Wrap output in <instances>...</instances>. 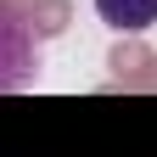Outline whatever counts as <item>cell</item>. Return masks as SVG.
Masks as SVG:
<instances>
[{"label": "cell", "instance_id": "obj_1", "mask_svg": "<svg viewBox=\"0 0 157 157\" xmlns=\"http://www.w3.org/2000/svg\"><path fill=\"white\" fill-rule=\"evenodd\" d=\"M39 73V34L23 11L0 6V90H28Z\"/></svg>", "mask_w": 157, "mask_h": 157}, {"label": "cell", "instance_id": "obj_2", "mask_svg": "<svg viewBox=\"0 0 157 157\" xmlns=\"http://www.w3.org/2000/svg\"><path fill=\"white\" fill-rule=\"evenodd\" d=\"M101 23L118 28V34H146L157 23V0H95Z\"/></svg>", "mask_w": 157, "mask_h": 157}]
</instances>
